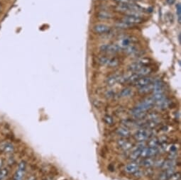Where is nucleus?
I'll list each match as a JSON object with an SVG mask.
<instances>
[{
    "label": "nucleus",
    "instance_id": "28",
    "mask_svg": "<svg viewBox=\"0 0 181 180\" xmlns=\"http://www.w3.org/2000/svg\"><path fill=\"white\" fill-rule=\"evenodd\" d=\"M166 180H180V172H174L171 174Z\"/></svg>",
    "mask_w": 181,
    "mask_h": 180
},
{
    "label": "nucleus",
    "instance_id": "26",
    "mask_svg": "<svg viewBox=\"0 0 181 180\" xmlns=\"http://www.w3.org/2000/svg\"><path fill=\"white\" fill-rule=\"evenodd\" d=\"M103 120H104V122L106 124H107V125H109V126L113 125L114 119H113V118L111 117V116H109V115L104 116Z\"/></svg>",
    "mask_w": 181,
    "mask_h": 180
},
{
    "label": "nucleus",
    "instance_id": "36",
    "mask_svg": "<svg viewBox=\"0 0 181 180\" xmlns=\"http://www.w3.org/2000/svg\"><path fill=\"white\" fill-rule=\"evenodd\" d=\"M167 1L169 3V4H173V3L174 0H167Z\"/></svg>",
    "mask_w": 181,
    "mask_h": 180
},
{
    "label": "nucleus",
    "instance_id": "20",
    "mask_svg": "<svg viewBox=\"0 0 181 180\" xmlns=\"http://www.w3.org/2000/svg\"><path fill=\"white\" fill-rule=\"evenodd\" d=\"M175 165V162L174 161V160L170 159L168 160H166V161H164V164H163L161 167H162L164 170H166L171 169V168H174Z\"/></svg>",
    "mask_w": 181,
    "mask_h": 180
},
{
    "label": "nucleus",
    "instance_id": "17",
    "mask_svg": "<svg viewBox=\"0 0 181 180\" xmlns=\"http://www.w3.org/2000/svg\"><path fill=\"white\" fill-rule=\"evenodd\" d=\"M143 65H141V63H138V61H136L135 63H131V65L129 66V70L130 72H131V73H137V72L140 69H141V68H143Z\"/></svg>",
    "mask_w": 181,
    "mask_h": 180
},
{
    "label": "nucleus",
    "instance_id": "31",
    "mask_svg": "<svg viewBox=\"0 0 181 180\" xmlns=\"http://www.w3.org/2000/svg\"><path fill=\"white\" fill-rule=\"evenodd\" d=\"M117 4H129V3L133 2V0H113Z\"/></svg>",
    "mask_w": 181,
    "mask_h": 180
},
{
    "label": "nucleus",
    "instance_id": "27",
    "mask_svg": "<svg viewBox=\"0 0 181 180\" xmlns=\"http://www.w3.org/2000/svg\"><path fill=\"white\" fill-rule=\"evenodd\" d=\"M132 147H133V144H132V143L128 141V140H126V141L124 143V145H122L120 148L122 149V150H125V151H127V150H130Z\"/></svg>",
    "mask_w": 181,
    "mask_h": 180
},
{
    "label": "nucleus",
    "instance_id": "11",
    "mask_svg": "<svg viewBox=\"0 0 181 180\" xmlns=\"http://www.w3.org/2000/svg\"><path fill=\"white\" fill-rule=\"evenodd\" d=\"M116 133L120 136L121 138H126L131 135V131L128 129V128L125 126H121L117 128L116 130Z\"/></svg>",
    "mask_w": 181,
    "mask_h": 180
},
{
    "label": "nucleus",
    "instance_id": "5",
    "mask_svg": "<svg viewBox=\"0 0 181 180\" xmlns=\"http://www.w3.org/2000/svg\"><path fill=\"white\" fill-rule=\"evenodd\" d=\"M155 101L153 99L152 97L147 98V99H144L143 101L140 102L139 104L136 106V107L138 108L140 110L146 112L148 109H151L153 106L154 105Z\"/></svg>",
    "mask_w": 181,
    "mask_h": 180
},
{
    "label": "nucleus",
    "instance_id": "1",
    "mask_svg": "<svg viewBox=\"0 0 181 180\" xmlns=\"http://www.w3.org/2000/svg\"><path fill=\"white\" fill-rule=\"evenodd\" d=\"M159 147H144L141 150L140 158H146L155 157L159 153Z\"/></svg>",
    "mask_w": 181,
    "mask_h": 180
},
{
    "label": "nucleus",
    "instance_id": "18",
    "mask_svg": "<svg viewBox=\"0 0 181 180\" xmlns=\"http://www.w3.org/2000/svg\"><path fill=\"white\" fill-rule=\"evenodd\" d=\"M156 103L157 104L158 106H159L160 109H166L167 107H168L169 105H170L171 101L169 100L168 99H167V98L165 97L163 99H161V101H157V102H156Z\"/></svg>",
    "mask_w": 181,
    "mask_h": 180
},
{
    "label": "nucleus",
    "instance_id": "25",
    "mask_svg": "<svg viewBox=\"0 0 181 180\" xmlns=\"http://www.w3.org/2000/svg\"><path fill=\"white\" fill-rule=\"evenodd\" d=\"M97 17L100 19H110L112 17V14L106 11H100L97 14Z\"/></svg>",
    "mask_w": 181,
    "mask_h": 180
},
{
    "label": "nucleus",
    "instance_id": "9",
    "mask_svg": "<svg viewBox=\"0 0 181 180\" xmlns=\"http://www.w3.org/2000/svg\"><path fill=\"white\" fill-rule=\"evenodd\" d=\"M130 114L133 117L134 119H137V120H140V119H142L143 118L146 117V113L144 111L140 110L138 108L135 106L134 108L131 109L130 111Z\"/></svg>",
    "mask_w": 181,
    "mask_h": 180
},
{
    "label": "nucleus",
    "instance_id": "19",
    "mask_svg": "<svg viewBox=\"0 0 181 180\" xmlns=\"http://www.w3.org/2000/svg\"><path fill=\"white\" fill-rule=\"evenodd\" d=\"M154 163L155 161L151 158H143L142 161H141V165H143V167H145L151 168V167L154 165Z\"/></svg>",
    "mask_w": 181,
    "mask_h": 180
},
{
    "label": "nucleus",
    "instance_id": "35",
    "mask_svg": "<svg viewBox=\"0 0 181 180\" xmlns=\"http://www.w3.org/2000/svg\"><path fill=\"white\" fill-rule=\"evenodd\" d=\"M3 166H4V162H3L2 159L0 158V169H1Z\"/></svg>",
    "mask_w": 181,
    "mask_h": 180
},
{
    "label": "nucleus",
    "instance_id": "34",
    "mask_svg": "<svg viewBox=\"0 0 181 180\" xmlns=\"http://www.w3.org/2000/svg\"><path fill=\"white\" fill-rule=\"evenodd\" d=\"M27 180H36V177L34 176V175H31L30 177L27 178Z\"/></svg>",
    "mask_w": 181,
    "mask_h": 180
},
{
    "label": "nucleus",
    "instance_id": "33",
    "mask_svg": "<svg viewBox=\"0 0 181 180\" xmlns=\"http://www.w3.org/2000/svg\"><path fill=\"white\" fill-rule=\"evenodd\" d=\"M164 163V160H157V161H155L154 163V165L157 167H162L163 164Z\"/></svg>",
    "mask_w": 181,
    "mask_h": 180
},
{
    "label": "nucleus",
    "instance_id": "22",
    "mask_svg": "<svg viewBox=\"0 0 181 180\" xmlns=\"http://www.w3.org/2000/svg\"><path fill=\"white\" fill-rule=\"evenodd\" d=\"M124 50L125 52H126L127 54H129V55H133V54L137 53L138 51V48H136V46H135L133 44L129 45V46H127L126 48H125Z\"/></svg>",
    "mask_w": 181,
    "mask_h": 180
},
{
    "label": "nucleus",
    "instance_id": "13",
    "mask_svg": "<svg viewBox=\"0 0 181 180\" xmlns=\"http://www.w3.org/2000/svg\"><path fill=\"white\" fill-rule=\"evenodd\" d=\"M144 147L145 146H143V145H140L137 148L135 149V150L129 155V160H132V161H135V160H137L138 158H140L141 150H142V149L144 148Z\"/></svg>",
    "mask_w": 181,
    "mask_h": 180
},
{
    "label": "nucleus",
    "instance_id": "7",
    "mask_svg": "<svg viewBox=\"0 0 181 180\" xmlns=\"http://www.w3.org/2000/svg\"><path fill=\"white\" fill-rule=\"evenodd\" d=\"M100 50L105 53H116L120 52L122 48L120 45H116V44H106L100 47Z\"/></svg>",
    "mask_w": 181,
    "mask_h": 180
},
{
    "label": "nucleus",
    "instance_id": "32",
    "mask_svg": "<svg viewBox=\"0 0 181 180\" xmlns=\"http://www.w3.org/2000/svg\"><path fill=\"white\" fill-rule=\"evenodd\" d=\"M133 174H134V177H137V178H139L143 176V172L141 171V170L138 169L137 171H136L134 173H133Z\"/></svg>",
    "mask_w": 181,
    "mask_h": 180
},
{
    "label": "nucleus",
    "instance_id": "38",
    "mask_svg": "<svg viewBox=\"0 0 181 180\" xmlns=\"http://www.w3.org/2000/svg\"><path fill=\"white\" fill-rule=\"evenodd\" d=\"M133 1H135V0H133Z\"/></svg>",
    "mask_w": 181,
    "mask_h": 180
},
{
    "label": "nucleus",
    "instance_id": "3",
    "mask_svg": "<svg viewBox=\"0 0 181 180\" xmlns=\"http://www.w3.org/2000/svg\"><path fill=\"white\" fill-rule=\"evenodd\" d=\"M122 21L131 26H134L136 24H141L143 22V19L141 16L136 15V14H129L125 16Z\"/></svg>",
    "mask_w": 181,
    "mask_h": 180
},
{
    "label": "nucleus",
    "instance_id": "6",
    "mask_svg": "<svg viewBox=\"0 0 181 180\" xmlns=\"http://www.w3.org/2000/svg\"><path fill=\"white\" fill-rule=\"evenodd\" d=\"M15 150V147L9 141H3L0 143V151L5 154H12Z\"/></svg>",
    "mask_w": 181,
    "mask_h": 180
},
{
    "label": "nucleus",
    "instance_id": "24",
    "mask_svg": "<svg viewBox=\"0 0 181 180\" xmlns=\"http://www.w3.org/2000/svg\"><path fill=\"white\" fill-rule=\"evenodd\" d=\"M148 147H158L159 146L160 144L159 138H153L150 139L148 142Z\"/></svg>",
    "mask_w": 181,
    "mask_h": 180
},
{
    "label": "nucleus",
    "instance_id": "14",
    "mask_svg": "<svg viewBox=\"0 0 181 180\" xmlns=\"http://www.w3.org/2000/svg\"><path fill=\"white\" fill-rule=\"evenodd\" d=\"M121 76L120 75H111V76L109 77L107 80H106V83H107V85L109 86H112V85H115V84H117V82H120V80Z\"/></svg>",
    "mask_w": 181,
    "mask_h": 180
},
{
    "label": "nucleus",
    "instance_id": "29",
    "mask_svg": "<svg viewBox=\"0 0 181 180\" xmlns=\"http://www.w3.org/2000/svg\"><path fill=\"white\" fill-rule=\"evenodd\" d=\"M104 96L107 99H112V98H114L115 96V92L112 90H107L104 93Z\"/></svg>",
    "mask_w": 181,
    "mask_h": 180
},
{
    "label": "nucleus",
    "instance_id": "2",
    "mask_svg": "<svg viewBox=\"0 0 181 180\" xmlns=\"http://www.w3.org/2000/svg\"><path fill=\"white\" fill-rule=\"evenodd\" d=\"M151 132L148 131V130L141 128L135 133L134 135H133V138H134L136 141L139 142V143H143V142L148 140L150 138V136H151Z\"/></svg>",
    "mask_w": 181,
    "mask_h": 180
},
{
    "label": "nucleus",
    "instance_id": "23",
    "mask_svg": "<svg viewBox=\"0 0 181 180\" xmlns=\"http://www.w3.org/2000/svg\"><path fill=\"white\" fill-rule=\"evenodd\" d=\"M132 90L129 88H125V89H122V91L120 93V97H129V96H131L132 94Z\"/></svg>",
    "mask_w": 181,
    "mask_h": 180
},
{
    "label": "nucleus",
    "instance_id": "30",
    "mask_svg": "<svg viewBox=\"0 0 181 180\" xmlns=\"http://www.w3.org/2000/svg\"><path fill=\"white\" fill-rule=\"evenodd\" d=\"M175 8H176V14H177L178 17V21H179V23H180V14H181L180 4H176Z\"/></svg>",
    "mask_w": 181,
    "mask_h": 180
},
{
    "label": "nucleus",
    "instance_id": "8",
    "mask_svg": "<svg viewBox=\"0 0 181 180\" xmlns=\"http://www.w3.org/2000/svg\"><path fill=\"white\" fill-rule=\"evenodd\" d=\"M154 81V78L148 76L141 77L138 78V79L133 83V85H134L136 87L140 88L142 87L143 86H146V85L147 84H151V83H152Z\"/></svg>",
    "mask_w": 181,
    "mask_h": 180
},
{
    "label": "nucleus",
    "instance_id": "4",
    "mask_svg": "<svg viewBox=\"0 0 181 180\" xmlns=\"http://www.w3.org/2000/svg\"><path fill=\"white\" fill-rule=\"evenodd\" d=\"M98 63L102 65H107L109 67H115L118 65L119 60L117 58H110L107 56H100L97 59Z\"/></svg>",
    "mask_w": 181,
    "mask_h": 180
},
{
    "label": "nucleus",
    "instance_id": "10",
    "mask_svg": "<svg viewBox=\"0 0 181 180\" xmlns=\"http://www.w3.org/2000/svg\"><path fill=\"white\" fill-rule=\"evenodd\" d=\"M93 31L94 33L98 34H104L109 33L111 31L110 27L105 24H97L93 27Z\"/></svg>",
    "mask_w": 181,
    "mask_h": 180
},
{
    "label": "nucleus",
    "instance_id": "15",
    "mask_svg": "<svg viewBox=\"0 0 181 180\" xmlns=\"http://www.w3.org/2000/svg\"><path fill=\"white\" fill-rule=\"evenodd\" d=\"M151 71H152V70H151V68L147 66H143V68H141V69L138 70L137 73H136L140 77H141L147 76V75H148L151 73Z\"/></svg>",
    "mask_w": 181,
    "mask_h": 180
},
{
    "label": "nucleus",
    "instance_id": "21",
    "mask_svg": "<svg viewBox=\"0 0 181 180\" xmlns=\"http://www.w3.org/2000/svg\"><path fill=\"white\" fill-rule=\"evenodd\" d=\"M9 175V170L6 166H3L0 169V180H6Z\"/></svg>",
    "mask_w": 181,
    "mask_h": 180
},
{
    "label": "nucleus",
    "instance_id": "37",
    "mask_svg": "<svg viewBox=\"0 0 181 180\" xmlns=\"http://www.w3.org/2000/svg\"><path fill=\"white\" fill-rule=\"evenodd\" d=\"M0 8H1V3H0Z\"/></svg>",
    "mask_w": 181,
    "mask_h": 180
},
{
    "label": "nucleus",
    "instance_id": "12",
    "mask_svg": "<svg viewBox=\"0 0 181 180\" xmlns=\"http://www.w3.org/2000/svg\"><path fill=\"white\" fill-rule=\"evenodd\" d=\"M138 169H139V164L137 163L133 162V163H129V164H128L125 167L124 171L127 174H133Z\"/></svg>",
    "mask_w": 181,
    "mask_h": 180
},
{
    "label": "nucleus",
    "instance_id": "16",
    "mask_svg": "<svg viewBox=\"0 0 181 180\" xmlns=\"http://www.w3.org/2000/svg\"><path fill=\"white\" fill-rule=\"evenodd\" d=\"M139 90H138V92L140 94H148V93L151 92V91H153V89H154V84L151 83V84L146 85V86H143L142 87L138 88Z\"/></svg>",
    "mask_w": 181,
    "mask_h": 180
}]
</instances>
